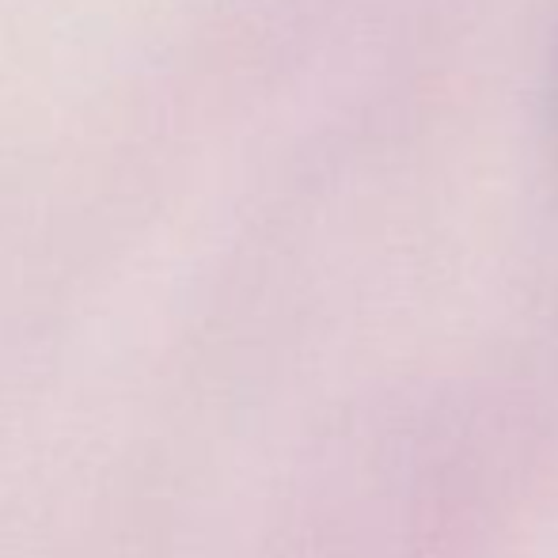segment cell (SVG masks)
Listing matches in <instances>:
<instances>
[{
  "instance_id": "cell-1",
  "label": "cell",
  "mask_w": 558,
  "mask_h": 558,
  "mask_svg": "<svg viewBox=\"0 0 558 558\" xmlns=\"http://www.w3.org/2000/svg\"><path fill=\"white\" fill-rule=\"evenodd\" d=\"M544 141H547V156H551L555 175H558V35H555L551 61H547V81H544Z\"/></svg>"
}]
</instances>
